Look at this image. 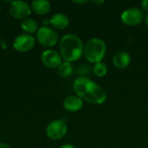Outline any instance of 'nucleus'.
<instances>
[{
    "label": "nucleus",
    "instance_id": "4be33fe9",
    "mask_svg": "<svg viewBox=\"0 0 148 148\" xmlns=\"http://www.w3.org/2000/svg\"><path fill=\"white\" fill-rule=\"evenodd\" d=\"M92 3H95V4H99V5H101V4H102V3H104L105 1H104V0H97V1H92Z\"/></svg>",
    "mask_w": 148,
    "mask_h": 148
},
{
    "label": "nucleus",
    "instance_id": "1a4fd4ad",
    "mask_svg": "<svg viewBox=\"0 0 148 148\" xmlns=\"http://www.w3.org/2000/svg\"><path fill=\"white\" fill-rule=\"evenodd\" d=\"M41 61L49 69H58L62 62V58L59 52L55 49H46L41 55Z\"/></svg>",
    "mask_w": 148,
    "mask_h": 148
},
{
    "label": "nucleus",
    "instance_id": "423d86ee",
    "mask_svg": "<svg viewBox=\"0 0 148 148\" xmlns=\"http://www.w3.org/2000/svg\"><path fill=\"white\" fill-rule=\"evenodd\" d=\"M68 133V126L64 120H55L46 127L47 136L53 140L62 139Z\"/></svg>",
    "mask_w": 148,
    "mask_h": 148
},
{
    "label": "nucleus",
    "instance_id": "f257e3e1",
    "mask_svg": "<svg viewBox=\"0 0 148 148\" xmlns=\"http://www.w3.org/2000/svg\"><path fill=\"white\" fill-rule=\"evenodd\" d=\"M73 89L75 95L91 104L101 105L108 99L103 88L88 77L78 76L73 83Z\"/></svg>",
    "mask_w": 148,
    "mask_h": 148
},
{
    "label": "nucleus",
    "instance_id": "39448f33",
    "mask_svg": "<svg viewBox=\"0 0 148 148\" xmlns=\"http://www.w3.org/2000/svg\"><path fill=\"white\" fill-rule=\"evenodd\" d=\"M145 13L139 7H130L125 10L121 15V19L122 23L127 26H136L144 21Z\"/></svg>",
    "mask_w": 148,
    "mask_h": 148
},
{
    "label": "nucleus",
    "instance_id": "6e6552de",
    "mask_svg": "<svg viewBox=\"0 0 148 148\" xmlns=\"http://www.w3.org/2000/svg\"><path fill=\"white\" fill-rule=\"evenodd\" d=\"M36 44V38L29 34H20L13 41V48L21 53L30 51Z\"/></svg>",
    "mask_w": 148,
    "mask_h": 148
},
{
    "label": "nucleus",
    "instance_id": "f8f14e48",
    "mask_svg": "<svg viewBox=\"0 0 148 148\" xmlns=\"http://www.w3.org/2000/svg\"><path fill=\"white\" fill-rule=\"evenodd\" d=\"M131 56L126 51H119L113 57V63L116 69H124L131 63Z\"/></svg>",
    "mask_w": 148,
    "mask_h": 148
},
{
    "label": "nucleus",
    "instance_id": "9d476101",
    "mask_svg": "<svg viewBox=\"0 0 148 148\" xmlns=\"http://www.w3.org/2000/svg\"><path fill=\"white\" fill-rule=\"evenodd\" d=\"M83 107V100L77 95H69L63 101V108L70 113L80 111Z\"/></svg>",
    "mask_w": 148,
    "mask_h": 148
},
{
    "label": "nucleus",
    "instance_id": "412c9836",
    "mask_svg": "<svg viewBox=\"0 0 148 148\" xmlns=\"http://www.w3.org/2000/svg\"><path fill=\"white\" fill-rule=\"evenodd\" d=\"M73 3H76V4H83V3H88V1H86V0H82V1H77V0H74L73 1Z\"/></svg>",
    "mask_w": 148,
    "mask_h": 148
},
{
    "label": "nucleus",
    "instance_id": "b1692460",
    "mask_svg": "<svg viewBox=\"0 0 148 148\" xmlns=\"http://www.w3.org/2000/svg\"><path fill=\"white\" fill-rule=\"evenodd\" d=\"M0 10H1V5H0Z\"/></svg>",
    "mask_w": 148,
    "mask_h": 148
},
{
    "label": "nucleus",
    "instance_id": "f03ea898",
    "mask_svg": "<svg viewBox=\"0 0 148 148\" xmlns=\"http://www.w3.org/2000/svg\"><path fill=\"white\" fill-rule=\"evenodd\" d=\"M59 51L62 60L72 63L83 56L84 44L78 36L66 34L59 41Z\"/></svg>",
    "mask_w": 148,
    "mask_h": 148
},
{
    "label": "nucleus",
    "instance_id": "0eeeda50",
    "mask_svg": "<svg viewBox=\"0 0 148 148\" xmlns=\"http://www.w3.org/2000/svg\"><path fill=\"white\" fill-rule=\"evenodd\" d=\"M10 14L12 17L18 20H24L29 18L32 10L30 5L25 1H12L9 7Z\"/></svg>",
    "mask_w": 148,
    "mask_h": 148
},
{
    "label": "nucleus",
    "instance_id": "ddd939ff",
    "mask_svg": "<svg viewBox=\"0 0 148 148\" xmlns=\"http://www.w3.org/2000/svg\"><path fill=\"white\" fill-rule=\"evenodd\" d=\"M32 11L37 15H46L51 9V4L47 0H34L30 4Z\"/></svg>",
    "mask_w": 148,
    "mask_h": 148
},
{
    "label": "nucleus",
    "instance_id": "4468645a",
    "mask_svg": "<svg viewBox=\"0 0 148 148\" xmlns=\"http://www.w3.org/2000/svg\"><path fill=\"white\" fill-rule=\"evenodd\" d=\"M39 28L40 27H39L37 22L33 18L29 17L21 22V29L25 34L31 35L33 33H36Z\"/></svg>",
    "mask_w": 148,
    "mask_h": 148
},
{
    "label": "nucleus",
    "instance_id": "6ab92c4d",
    "mask_svg": "<svg viewBox=\"0 0 148 148\" xmlns=\"http://www.w3.org/2000/svg\"><path fill=\"white\" fill-rule=\"evenodd\" d=\"M60 148H76L74 145H72V144H69V143H67V144H64V145H62V147Z\"/></svg>",
    "mask_w": 148,
    "mask_h": 148
},
{
    "label": "nucleus",
    "instance_id": "dca6fc26",
    "mask_svg": "<svg viewBox=\"0 0 148 148\" xmlns=\"http://www.w3.org/2000/svg\"><path fill=\"white\" fill-rule=\"evenodd\" d=\"M92 70L95 76L101 78V77H104L108 74V66L106 63L101 62L94 64Z\"/></svg>",
    "mask_w": 148,
    "mask_h": 148
},
{
    "label": "nucleus",
    "instance_id": "5701e85b",
    "mask_svg": "<svg viewBox=\"0 0 148 148\" xmlns=\"http://www.w3.org/2000/svg\"><path fill=\"white\" fill-rule=\"evenodd\" d=\"M144 22L146 23V25L148 27V12L147 14H145V17H144Z\"/></svg>",
    "mask_w": 148,
    "mask_h": 148
},
{
    "label": "nucleus",
    "instance_id": "f3484780",
    "mask_svg": "<svg viewBox=\"0 0 148 148\" xmlns=\"http://www.w3.org/2000/svg\"><path fill=\"white\" fill-rule=\"evenodd\" d=\"M90 67L85 64L79 66L76 69V74L79 75V77H88L90 73Z\"/></svg>",
    "mask_w": 148,
    "mask_h": 148
},
{
    "label": "nucleus",
    "instance_id": "a211bd4d",
    "mask_svg": "<svg viewBox=\"0 0 148 148\" xmlns=\"http://www.w3.org/2000/svg\"><path fill=\"white\" fill-rule=\"evenodd\" d=\"M140 7L143 11L148 12V0H143L140 2Z\"/></svg>",
    "mask_w": 148,
    "mask_h": 148
},
{
    "label": "nucleus",
    "instance_id": "2eb2a0df",
    "mask_svg": "<svg viewBox=\"0 0 148 148\" xmlns=\"http://www.w3.org/2000/svg\"><path fill=\"white\" fill-rule=\"evenodd\" d=\"M73 72H74V67L72 63L65 61H63L62 64L59 66V68L57 69V73L59 76H61L62 78L69 77L73 74Z\"/></svg>",
    "mask_w": 148,
    "mask_h": 148
},
{
    "label": "nucleus",
    "instance_id": "20e7f679",
    "mask_svg": "<svg viewBox=\"0 0 148 148\" xmlns=\"http://www.w3.org/2000/svg\"><path fill=\"white\" fill-rule=\"evenodd\" d=\"M36 40L43 47L52 48L59 42L58 33L49 26H42L36 33Z\"/></svg>",
    "mask_w": 148,
    "mask_h": 148
},
{
    "label": "nucleus",
    "instance_id": "7ed1b4c3",
    "mask_svg": "<svg viewBox=\"0 0 148 148\" xmlns=\"http://www.w3.org/2000/svg\"><path fill=\"white\" fill-rule=\"evenodd\" d=\"M107 45L105 42L98 37L89 39L84 45L83 56L88 62L98 63L102 62L106 56Z\"/></svg>",
    "mask_w": 148,
    "mask_h": 148
},
{
    "label": "nucleus",
    "instance_id": "aec40b11",
    "mask_svg": "<svg viewBox=\"0 0 148 148\" xmlns=\"http://www.w3.org/2000/svg\"><path fill=\"white\" fill-rule=\"evenodd\" d=\"M0 148H11L10 146L4 142H0Z\"/></svg>",
    "mask_w": 148,
    "mask_h": 148
},
{
    "label": "nucleus",
    "instance_id": "9b49d317",
    "mask_svg": "<svg viewBox=\"0 0 148 148\" xmlns=\"http://www.w3.org/2000/svg\"><path fill=\"white\" fill-rule=\"evenodd\" d=\"M49 24L56 29H65L69 25V18L64 13H56L49 19Z\"/></svg>",
    "mask_w": 148,
    "mask_h": 148
}]
</instances>
